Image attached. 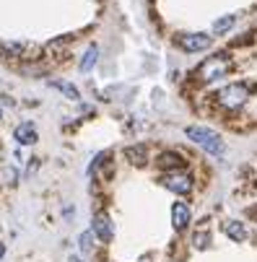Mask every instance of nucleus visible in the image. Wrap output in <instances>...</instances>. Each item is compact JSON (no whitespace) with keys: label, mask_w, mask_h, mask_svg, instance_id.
Masks as SVG:
<instances>
[{"label":"nucleus","mask_w":257,"mask_h":262,"mask_svg":"<svg viewBox=\"0 0 257 262\" xmlns=\"http://www.w3.org/2000/svg\"><path fill=\"white\" fill-rule=\"evenodd\" d=\"M216 96H218V104H221L224 109H239L249 99V86L247 83H229V86H224L221 91H218Z\"/></svg>","instance_id":"obj_3"},{"label":"nucleus","mask_w":257,"mask_h":262,"mask_svg":"<svg viewBox=\"0 0 257 262\" xmlns=\"http://www.w3.org/2000/svg\"><path fill=\"white\" fill-rule=\"evenodd\" d=\"M213 45L210 34H179L177 36V47L185 52H203Z\"/></svg>","instance_id":"obj_5"},{"label":"nucleus","mask_w":257,"mask_h":262,"mask_svg":"<svg viewBox=\"0 0 257 262\" xmlns=\"http://www.w3.org/2000/svg\"><path fill=\"white\" fill-rule=\"evenodd\" d=\"M234 21H237V16H224V18H218V21L213 24V31H216V34H224V31H229V29L234 26Z\"/></svg>","instance_id":"obj_14"},{"label":"nucleus","mask_w":257,"mask_h":262,"mask_svg":"<svg viewBox=\"0 0 257 262\" xmlns=\"http://www.w3.org/2000/svg\"><path fill=\"white\" fill-rule=\"evenodd\" d=\"M91 231L101 242H112L115 239V223H112V218H109L106 213H96L94 221H91Z\"/></svg>","instance_id":"obj_6"},{"label":"nucleus","mask_w":257,"mask_h":262,"mask_svg":"<svg viewBox=\"0 0 257 262\" xmlns=\"http://www.w3.org/2000/svg\"><path fill=\"white\" fill-rule=\"evenodd\" d=\"M50 89L60 91V94H62L65 99H70V101H78V99H81L78 89L73 86V83H68V81H50Z\"/></svg>","instance_id":"obj_10"},{"label":"nucleus","mask_w":257,"mask_h":262,"mask_svg":"<svg viewBox=\"0 0 257 262\" xmlns=\"http://www.w3.org/2000/svg\"><path fill=\"white\" fill-rule=\"evenodd\" d=\"M229 68H231V60H229V55H210L208 60H203L200 65H198V70H195V76H198V81H203V83H213V81H218V78H224L226 73H229Z\"/></svg>","instance_id":"obj_2"},{"label":"nucleus","mask_w":257,"mask_h":262,"mask_svg":"<svg viewBox=\"0 0 257 262\" xmlns=\"http://www.w3.org/2000/svg\"><path fill=\"white\" fill-rule=\"evenodd\" d=\"M91 239H94V231H86V234L78 236V247H81L83 254H91Z\"/></svg>","instance_id":"obj_16"},{"label":"nucleus","mask_w":257,"mask_h":262,"mask_svg":"<svg viewBox=\"0 0 257 262\" xmlns=\"http://www.w3.org/2000/svg\"><path fill=\"white\" fill-rule=\"evenodd\" d=\"M3 177H6V182H8V184H13V182H16V169H6V171H3Z\"/></svg>","instance_id":"obj_17"},{"label":"nucleus","mask_w":257,"mask_h":262,"mask_svg":"<svg viewBox=\"0 0 257 262\" xmlns=\"http://www.w3.org/2000/svg\"><path fill=\"white\" fill-rule=\"evenodd\" d=\"M224 234L231 239V242H244L247 239V226L242 221H226L224 223Z\"/></svg>","instance_id":"obj_8"},{"label":"nucleus","mask_w":257,"mask_h":262,"mask_svg":"<svg viewBox=\"0 0 257 262\" xmlns=\"http://www.w3.org/2000/svg\"><path fill=\"white\" fill-rule=\"evenodd\" d=\"M36 138H39V135H36V130H34L31 122H24V125L16 127V143H21V145H34Z\"/></svg>","instance_id":"obj_9"},{"label":"nucleus","mask_w":257,"mask_h":262,"mask_svg":"<svg viewBox=\"0 0 257 262\" xmlns=\"http://www.w3.org/2000/svg\"><path fill=\"white\" fill-rule=\"evenodd\" d=\"M161 184L166 187V190H172V192H177V195H187L190 190H192V177L187 174V171H166L164 177H161Z\"/></svg>","instance_id":"obj_4"},{"label":"nucleus","mask_w":257,"mask_h":262,"mask_svg":"<svg viewBox=\"0 0 257 262\" xmlns=\"http://www.w3.org/2000/svg\"><path fill=\"white\" fill-rule=\"evenodd\" d=\"M208 244H210V234H208V231H200V234L192 236V247H195V249H205Z\"/></svg>","instance_id":"obj_15"},{"label":"nucleus","mask_w":257,"mask_h":262,"mask_svg":"<svg viewBox=\"0 0 257 262\" xmlns=\"http://www.w3.org/2000/svg\"><path fill=\"white\" fill-rule=\"evenodd\" d=\"M125 156H127L133 164L143 166V164H145V145H130V148H125Z\"/></svg>","instance_id":"obj_12"},{"label":"nucleus","mask_w":257,"mask_h":262,"mask_svg":"<svg viewBox=\"0 0 257 262\" xmlns=\"http://www.w3.org/2000/svg\"><path fill=\"white\" fill-rule=\"evenodd\" d=\"M185 135H187L195 145H200L205 154H210V156H221V154L226 151L224 138L218 135L216 130H210V127H203V125H190V127H185Z\"/></svg>","instance_id":"obj_1"},{"label":"nucleus","mask_w":257,"mask_h":262,"mask_svg":"<svg viewBox=\"0 0 257 262\" xmlns=\"http://www.w3.org/2000/svg\"><path fill=\"white\" fill-rule=\"evenodd\" d=\"M96 60H99V47H96V45H91V47L86 50L83 60H81V73H91V70H94V65H96Z\"/></svg>","instance_id":"obj_11"},{"label":"nucleus","mask_w":257,"mask_h":262,"mask_svg":"<svg viewBox=\"0 0 257 262\" xmlns=\"http://www.w3.org/2000/svg\"><path fill=\"white\" fill-rule=\"evenodd\" d=\"M3 252H6V247H3V244H0V257H3Z\"/></svg>","instance_id":"obj_18"},{"label":"nucleus","mask_w":257,"mask_h":262,"mask_svg":"<svg viewBox=\"0 0 257 262\" xmlns=\"http://www.w3.org/2000/svg\"><path fill=\"white\" fill-rule=\"evenodd\" d=\"M159 164L164 166V169H179L182 166V156L179 154H161V159H159Z\"/></svg>","instance_id":"obj_13"},{"label":"nucleus","mask_w":257,"mask_h":262,"mask_svg":"<svg viewBox=\"0 0 257 262\" xmlns=\"http://www.w3.org/2000/svg\"><path fill=\"white\" fill-rule=\"evenodd\" d=\"M190 218H192V213H190L187 203H174L172 205V226L177 231H185L190 226Z\"/></svg>","instance_id":"obj_7"}]
</instances>
